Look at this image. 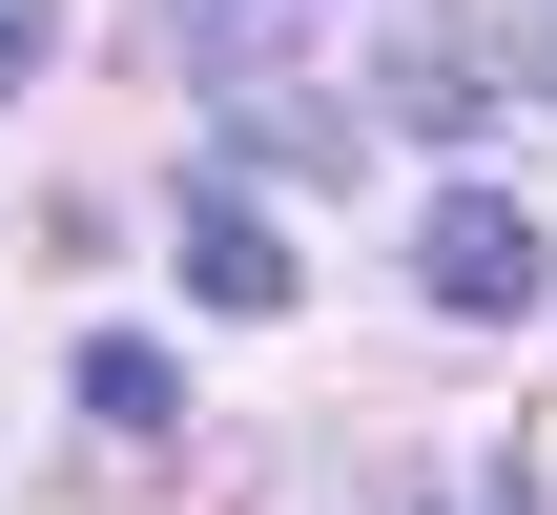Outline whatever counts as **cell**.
Instances as JSON below:
<instances>
[{"label":"cell","mask_w":557,"mask_h":515,"mask_svg":"<svg viewBox=\"0 0 557 515\" xmlns=\"http://www.w3.org/2000/svg\"><path fill=\"white\" fill-rule=\"evenodd\" d=\"M227 165H310L331 186L351 165V103H227Z\"/></svg>","instance_id":"5b68a950"},{"label":"cell","mask_w":557,"mask_h":515,"mask_svg":"<svg viewBox=\"0 0 557 515\" xmlns=\"http://www.w3.org/2000/svg\"><path fill=\"white\" fill-rule=\"evenodd\" d=\"M413 289H434L455 330H517V310L557 289V248H537L517 186H434V206H413Z\"/></svg>","instance_id":"6da1fadb"},{"label":"cell","mask_w":557,"mask_h":515,"mask_svg":"<svg viewBox=\"0 0 557 515\" xmlns=\"http://www.w3.org/2000/svg\"><path fill=\"white\" fill-rule=\"evenodd\" d=\"M393 124L475 145V124H496V62H475V41H393Z\"/></svg>","instance_id":"3957f363"},{"label":"cell","mask_w":557,"mask_h":515,"mask_svg":"<svg viewBox=\"0 0 557 515\" xmlns=\"http://www.w3.org/2000/svg\"><path fill=\"white\" fill-rule=\"evenodd\" d=\"M83 413H103V434H165V413H186V372H165L145 330H83Z\"/></svg>","instance_id":"277c9868"},{"label":"cell","mask_w":557,"mask_h":515,"mask_svg":"<svg viewBox=\"0 0 557 515\" xmlns=\"http://www.w3.org/2000/svg\"><path fill=\"white\" fill-rule=\"evenodd\" d=\"M455 515H517V475H475V495H455Z\"/></svg>","instance_id":"8992f818"},{"label":"cell","mask_w":557,"mask_h":515,"mask_svg":"<svg viewBox=\"0 0 557 515\" xmlns=\"http://www.w3.org/2000/svg\"><path fill=\"white\" fill-rule=\"evenodd\" d=\"M310 268H289V227L269 206H227V165H186V310H289Z\"/></svg>","instance_id":"7a4b0ae2"}]
</instances>
